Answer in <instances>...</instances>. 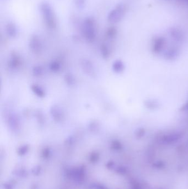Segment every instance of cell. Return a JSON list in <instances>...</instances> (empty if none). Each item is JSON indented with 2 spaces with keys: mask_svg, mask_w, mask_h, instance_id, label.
I'll return each instance as SVG.
<instances>
[{
  "mask_svg": "<svg viewBox=\"0 0 188 189\" xmlns=\"http://www.w3.org/2000/svg\"><path fill=\"white\" fill-rule=\"evenodd\" d=\"M116 33V30L114 27H110L107 31V34L110 37L115 36Z\"/></svg>",
  "mask_w": 188,
  "mask_h": 189,
  "instance_id": "cell-12",
  "label": "cell"
},
{
  "mask_svg": "<svg viewBox=\"0 0 188 189\" xmlns=\"http://www.w3.org/2000/svg\"><path fill=\"white\" fill-rule=\"evenodd\" d=\"M153 166L155 168H156L161 169V168H163L164 167V166H165V164H164V163L163 161H157L156 163H155L153 164Z\"/></svg>",
  "mask_w": 188,
  "mask_h": 189,
  "instance_id": "cell-13",
  "label": "cell"
},
{
  "mask_svg": "<svg viewBox=\"0 0 188 189\" xmlns=\"http://www.w3.org/2000/svg\"><path fill=\"white\" fill-rule=\"evenodd\" d=\"M96 21L92 17H88L83 22L82 31L86 39L88 40H93L96 34Z\"/></svg>",
  "mask_w": 188,
  "mask_h": 189,
  "instance_id": "cell-2",
  "label": "cell"
},
{
  "mask_svg": "<svg viewBox=\"0 0 188 189\" xmlns=\"http://www.w3.org/2000/svg\"><path fill=\"white\" fill-rule=\"evenodd\" d=\"M170 34L172 38L178 42L183 40V34L179 29L176 28H172L170 31Z\"/></svg>",
  "mask_w": 188,
  "mask_h": 189,
  "instance_id": "cell-7",
  "label": "cell"
},
{
  "mask_svg": "<svg viewBox=\"0 0 188 189\" xmlns=\"http://www.w3.org/2000/svg\"><path fill=\"white\" fill-rule=\"evenodd\" d=\"M126 12V6L123 4H119L109 12L108 20L110 23H117L122 20Z\"/></svg>",
  "mask_w": 188,
  "mask_h": 189,
  "instance_id": "cell-3",
  "label": "cell"
},
{
  "mask_svg": "<svg viewBox=\"0 0 188 189\" xmlns=\"http://www.w3.org/2000/svg\"><path fill=\"white\" fill-rule=\"evenodd\" d=\"M182 111H188V101L180 109Z\"/></svg>",
  "mask_w": 188,
  "mask_h": 189,
  "instance_id": "cell-14",
  "label": "cell"
},
{
  "mask_svg": "<svg viewBox=\"0 0 188 189\" xmlns=\"http://www.w3.org/2000/svg\"><path fill=\"white\" fill-rule=\"evenodd\" d=\"M144 106L150 109H156L160 107V103L155 99H148L144 101Z\"/></svg>",
  "mask_w": 188,
  "mask_h": 189,
  "instance_id": "cell-8",
  "label": "cell"
},
{
  "mask_svg": "<svg viewBox=\"0 0 188 189\" xmlns=\"http://www.w3.org/2000/svg\"><path fill=\"white\" fill-rule=\"evenodd\" d=\"M6 32L8 33L9 36H14L16 35V26L15 24L12 22H9L7 24L6 27Z\"/></svg>",
  "mask_w": 188,
  "mask_h": 189,
  "instance_id": "cell-9",
  "label": "cell"
},
{
  "mask_svg": "<svg viewBox=\"0 0 188 189\" xmlns=\"http://www.w3.org/2000/svg\"><path fill=\"white\" fill-rule=\"evenodd\" d=\"M182 134L181 133L179 132H174L164 135L162 138V141L167 144H171L176 143V142L180 140Z\"/></svg>",
  "mask_w": 188,
  "mask_h": 189,
  "instance_id": "cell-5",
  "label": "cell"
},
{
  "mask_svg": "<svg viewBox=\"0 0 188 189\" xmlns=\"http://www.w3.org/2000/svg\"><path fill=\"white\" fill-rule=\"evenodd\" d=\"M146 130L144 128L137 129L136 131V136L137 138H141L144 136L146 134Z\"/></svg>",
  "mask_w": 188,
  "mask_h": 189,
  "instance_id": "cell-11",
  "label": "cell"
},
{
  "mask_svg": "<svg viewBox=\"0 0 188 189\" xmlns=\"http://www.w3.org/2000/svg\"><path fill=\"white\" fill-rule=\"evenodd\" d=\"M178 51L175 48L168 49L163 54L164 58L167 60H173L178 55Z\"/></svg>",
  "mask_w": 188,
  "mask_h": 189,
  "instance_id": "cell-6",
  "label": "cell"
},
{
  "mask_svg": "<svg viewBox=\"0 0 188 189\" xmlns=\"http://www.w3.org/2000/svg\"><path fill=\"white\" fill-rule=\"evenodd\" d=\"M86 3V0H74V4L76 7L78 9H83L84 8Z\"/></svg>",
  "mask_w": 188,
  "mask_h": 189,
  "instance_id": "cell-10",
  "label": "cell"
},
{
  "mask_svg": "<svg viewBox=\"0 0 188 189\" xmlns=\"http://www.w3.org/2000/svg\"><path fill=\"white\" fill-rule=\"evenodd\" d=\"M166 41L162 36L156 38L153 42L152 51L155 54H160L164 49Z\"/></svg>",
  "mask_w": 188,
  "mask_h": 189,
  "instance_id": "cell-4",
  "label": "cell"
},
{
  "mask_svg": "<svg viewBox=\"0 0 188 189\" xmlns=\"http://www.w3.org/2000/svg\"><path fill=\"white\" fill-rule=\"evenodd\" d=\"M39 8L45 25L50 29L56 28V16L52 6L47 2H43L40 4Z\"/></svg>",
  "mask_w": 188,
  "mask_h": 189,
  "instance_id": "cell-1",
  "label": "cell"
}]
</instances>
